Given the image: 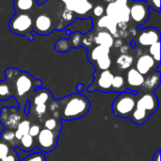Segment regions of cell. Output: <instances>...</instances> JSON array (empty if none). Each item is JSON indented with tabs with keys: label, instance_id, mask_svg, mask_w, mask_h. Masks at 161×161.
Listing matches in <instances>:
<instances>
[{
	"label": "cell",
	"instance_id": "obj_23",
	"mask_svg": "<svg viewBox=\"0 0 161 161\" xmlns=\"http://www.w3.org/2000/svg\"><path fill=\"white\" fill-rule=\"evenodd\" d=\"M18 146L22 151L30 152L35 148V140L29 134H26L18 141Z\"/></svg>",
	"mask_w": 161,
	"mask_h": 161
},
{
	"label": "cell",
	"instance_id": "obj_14",
	"mask_svg": "<svg viewBox=\"0 0 161 161\" xmlns=\"http://www.w3.org/2000/svg\"><path fill=\"white\" fill-rule=\"evenodd\" d=\"M66 8L76 14H86L92 8V4L89 0H70L66 4Z\"/></svg>",
	"mask_w": 161,
	"mask_h": 161
},
{
	"label": "cell",
	"instance_id": "obj_26",
	"mask_svg": "<svg viewBox=\"0 0 161 161\" xmlns=\"http://www.w3.org/2000/svg\"><path fill=\"white\" fill-rule=\"evenodd\" d=\"M14 95L11 85L7 81H0V101L7 100Z\"/></svg>",
	"mask_w": 161,
	"mask_h": 161
},
{
	"label": "cell",
	"instance_id": "obj_2",
	"mask_svg": "<svg viewBox=\"0 0 161 161\" xmlns=\"http://www.w3.org/2000/svg\"><path fill=\"white\" fill-rule=\"evenodd\" d=\"M6 78L13 80V82L10 81V84H13L11 88L18 97H24L32 91L35 92V89L42 85V82L36 80L30 74L21 72L15 68H8L6 71Z\"/></svg>",
	"mask_w": 161,
	"mask_h": 161
},
{
	"label": "cell",
	"instance_id": "obj_49",
	"mask_svg": "<svg viewBox=\"0 0 161 161\" xmlns=\"http://www.w3.org/2000/svg\"><path fill=\"white\" fill-rule=\"evenodd\" d=\"M61 1H62L63 3H65V4H66V3H67L68 1H70V0H61Z\"/></svg>",
	"mask_w": 161,
	"mask_h": 161
},
{
	"label": "cell",
	"instance_id": "obj_12",
	"mask_svg": "<svg viewBox=\"0 0 161 161\" xmlns=\"http://www.w3.org/2000/svg\"><path fill=\"white\" fill-rule=\"evenodd\" d=\"M53 30V22L47 14H40L33 23L34 32L40 35H48Z\"/></svg>",
	"mask_w": 161,
	"mask_h": 161
},
{
	"label": "cell",
	"instance_id": "obj_30",
	"mask_svg": "<svg viewBox=\"0 0 161 161\" xmlns=\"http://www.w3.org/2000/svg\"><path fill=\"white\" fill-rule=\"evenodd\" d=\"M96 66L100 71H106V70H109L110 66H111V58L109 57V55L102 57L100 58H98L96 61Z\"/></svg>",
	"mask_w": 161,
	"mask_h": 161
},
{
	"label": "cell",
	"instance_id": "obj_18",
	"mask_svg": "<svg viewBox=\"0 0 161 161\" xmlns=\"http://www.w3.org/2000/svg\"><path fill=\"white\" fill-rule=\"evenodd\" d=\"M114 37L107 30L98 31L97 34L93 37V42L97 45H103L108 48H111L114 44Z\"/></svg>",
	"mask_w": 161,
	"mask_h": 161
},
{
	"label": "cell",
	"instance_id": "obj_32",
	"mask_svg": "<svg viewBox=\"0 0 161 161\" xmlns=\"http://www.w3.org/2000/svg\"><path fill=\"white\" fill-rule=\"evenodd\" d=\"M149 55L154 58V60L159 64L160 62V42H158L149 46Z\"/></svg>",
	"mask_w": 161,
	"mask_h": 161
},
{
	"label": "cell",
	"instance_id": "obj_48",
	"mask_svg": "<svg viewBox=\"0 0 161 161\" xmlns=\"http://www.w3.org/2000/svg\"><path fill=\"white\" fill-rule=\"evenodd\" d=\"M106 2H108V3H110V2H113L114 0H105Z\"/></svg>",
	"mask_w": 161,
	"mask_h": 161
},
{
	"label": "cell",
	"instance_id": "obj_45",
	"mask_svg": "<svg viewBox=\"0 0 161 161\" xmlns=\"http://www.w3.org/2000/svg\"><path fill=\"white\" fill-rule=\"evenodd\" d=\"M160 150H158L153 157V161H160Z\"/></svg>",
	"mask_w": 161,
	"mask_h": 161
},
{
	"label": "cell",
	"instance_id": "obj_4",
	"mask_svg": "<svg viewBox=\"0 0 161 161\" xmlns=\"http://www.w3.org/2000/svg\"><path fill=\"white\" fill-rule=\"evenodd\" d=\"M8 29L12 33L25 37L29 41L34 40L32 35L33 20L26 12H16V14H14L9 20Z\"/></svg>",
	"mask_w": 161,
	"mask_h": 161
},
{
	"label": "cell",
	"instance_id": "obj_29",
	"mask_svg": "<svg viewBox=\"0 0 161 161\" xmlns=\"http://www.w3.org/2000/svg\"><path fill=\"white\" fill-rule=\"evenodd\" d=\"M71 48V43L68 39H58L55 43V50L58 53H65Z\"/></svg>",
	"mask_w": 161,
	"mask_h": 161
},
{
	"label": "cell",
	"instance_id": "obj_8",
	"mask_svg": "<svg viewBox=\"0 0 161 161\" xmlns=\"http://www.w3.org/2000/svg\"><path fill=\"white\" fill-rule=\"evenodd\" d=\"M15 108H3L0 112V122L8 130H15L22 121L21 114L18 113Z\"/></svg>",
	"mask_w": 161,
	"mask_h": 161
},
{
	"label": "cell",
	"instance_id": "obj_31",
	"mask_svg": "<svg viewBox=\"0 0 161 161\" xmlns=\"http://www.w3.org/2000/svg\"><path fill=\"white\" fill-rule=\"evenodd\" d=\"M125 78L122 75H114L113 79H112V83H111V92H119L122 91L125 88Z\"/></svg>",
	"mask_w": 161,
	"mask_h": 161
},
{
	"label": "cell",
	"instance_id": "obj_33",
	"mask_svg": "<svg viewBox=\"0 0 161 161\" xmlns=\"http://www.w3.org/2000/svg\"><path fill=\"white\" fill-rule=\"evenodd\" d=\"M59 121L56 118H49L44 122V128L51 131H58V126L59 125ZM59 132V131H58Z\"/></svg>",
	"mask_w": 161,
	"mask_h": 161
},
{
	"label": "cell",
	"instance_id": "obj_50",
	"mask_svg": "<svg viewBox=\"0 0 161 161\" xmlns=\"http://www.w3.org/2000/svg\"><path fill=\"white\" fill-rule=\"evenodd\" d=\"M133 1H145L146 2V0H133Z\"/></svg>",
	"mask_w": 161,
	"mask_h": 161
},
{
	"label": "cell",
	"instance_id": "obj_43",
	"mask_svg": "<svg viewBox=\"0 0 161 161\" xmlns=\"http://www.w3.org/2000/svg\"><path fill=\"white\" fill-rule=\"evenodd\" d=\"M93 42V37H86L84 40H83V43L84 44H87V45H91Z\"/></svg>",
	"mask_w": 161,
	"mask_h": 161
},
{
	"label": "cell",
	"instance_id": "obj_39",
	"mask_svg": "<svg viewBox=\"0 0 161 161\" xmlns=\"http://www.w3.org/2000/svg\"><path fill=\"white\" fill-rule=\"evenodd\" d=\"M41 131V126L38 125H30V128H29V131H28V134L33 137V138H36L38 136V134L40 133Z\"/></svg>",
	"mask_w": 161,
	"mask_h": 161
},
{
	"label": "cell",
	"instance_id": "obj_46",
	"mask_svg": "<svg viewBox=\"0 0 161 161\" xmlns=\"http://www.w3.org/2000/svg\"><path fill=\"white\" fill-rule=\"evenodd\" d=\"M113 45H115L116 47H121L122 45H123V42L120 40V39H118L116 42H114V44Z\"/></svg>",
	"mask_w": 161,
	"mask_h": 161
},
{
	"label": "cell",
	"instance_id": "obj_25",
	"mask_svg": "<svg viewBox=\"0 0 161 161\" xmlns=\"http://www.w3.org/2000/svg\"><path fill=\"white\" fill-rule=\"evenodd\" d=\"M133 62H134L133 56L128 55V54H122L121 56L118 57V58L116 60V64L121 70L129 69L132 66Z\"/></svg>",
	"mask_w": 161,
	"mask_h": 161
},
{
	"label": "cell",
	"instance_id": "obj_11",
	"mask_svg": "<svg viewBox=\"0 0 161 161\" xmlns=\"http://www.w3.org/2000/svg\"><path fill=\"white\" fill-rule=\"evenodd\" d=\"M160 30L155 27H143L140 30L137 42L142 46H150L158 42H160Z\"/></svg>",
	"mask_w": 161,
	"mask_h": 161
},
{
	"label": "cell",
	"instance_id": "obj_34",
	"mask_svg": "<svg viewBox=\"0 0 161 161\" xmlns=\"http://www.w3.org/2000/svg\"><path fill=\"white\" fill-rule=\"evenodd\" d=\"M22 161H46L45 157L42 153H35V154H29L26 158H25Z\"/></svg>",
	"mask_w": 161,
	"mask_h": 161
},
{
	"label": "cell",
	"instance_id": "obj_24",
	"mask_svg": "<svg viewBox=\"0 0 161 161\" xmlns=\"http://www.w3.org/2000/svg\"><path fill=\"white\" fill-rule=\"evenodd\" d=\"M110 48L103 46V45H96L89 54V58L91 61H96L98 58L109 55Z\"/></svg>",
	"mask_w": 161,
	"mask_h": 161
},
{
	"label": "cell",
	"instance_id": "obj_44",
	"mask_svg": "<svg viewBox=\"0 0 161 161\" xmlns=\"http://www.w3.org/2000/svg\"><path fill=\"white\" fill-rule=\"evenodd\" d=\"M120 51H121V53L122 54H127L128 53V51H129V46H127V45H122L121 47H120Z\"/></svg>",
	"mask_w": 161,
	"mask_h": 161
},
{
	"label": "cell",
	"instance_id": "obj_36",
	"mask_svg": "<svg viewBox=\"0 0 161 161\" xmlns=\"http://www.w3.org/2000/svg\"><path fill=\"white\" fill-rule=\"evenodd\" d=\"M81 40H82V38H81L80 33H77V32L73 33L71 39H69L70 43H71V47H78L80 45Z\"/></svg>",
	"mask_w": 161,
	"mask_h": 161
},
{
	"label": "cell",
	"instance_id": "obj_37",
	"mask_svg": "<svg viewBox=\"0 0 161 161\" xmlns=\"http://www.w3.org/2000/svg\"><path fill=\"white\" fill-rule=\"evenodd\" d=\"M47 111V106L46 104H40L35 106V112L38 115V117H42Z\"/></svg>",
	"mask_w": 161,
	"mask_h": 161
},
{
	"label": "cell",
	"instance_id": "obj_5",
	"mask_svg": "<svg viewBox=\"0 0 161 161\" xmlns=\"http://www.w3.org/2000/svg\"><path fill=\"white\" fill-rule=\"evenodd\" d=\"M107 16L119 24H127L129 22L128 0H114L108 3L105 9Z\"/></svg>",
	"mask_w": 161,
	"mask_h": 161
},
{
	"label": "cell",
	"instance_id": "obj_15",
	"mask_svg": "<svg viewBox=\"0 0 161 161\" xmlns=\"http://www.w3.org/2000/svg\"><path fill=\"white\" fill-rule=\"evenodd\" d=\"M67 29L73 33L77 32L80 34H88L92 29V18L76 19L72 25L67 27Z\"/></svg>",
	"mask_w": 161,
	"mask_h": 161
},
{
	"label": "cell",
	"instance_id": "obj_20",
	"mask_svg": "<svg viewBox=\"0 0 161 161\" xmlns=\"http://www.w3.org/2000/svg\"><path fill=\"white\" fill-rule=\"evenodd\" d=\"M51 98H52V95H51L50 91H48L47 89L40 88L34 92V96L32 98V102L35 106L40 105V104H47V102Z\"/></svg>",
	"mask_w": 161,
	"mask_h": 161
},
{
	"label": "cell",
	"instance_id": "obj_28",
	"mask_svg": "<svg viewBox=\"0 0 161 161\" xmlns=\"http://www.w3.org/2000/svg\"><path fill=\"white\" fill-rule=\"evenodd\" d=\"M0 140L3 141L4 142H6L8 145L10 144V145H12V146H16V143H18V141L16 140L15 135H14V131L8 130V129H6V130L1 134Z\"/></svg>",
	"mask_w": 161,
	"mask_h": 161
},
{
	"label": "cell",
	"instance_id": "obj_38",
	"mask_svg": "<svg viewBox=\"0 0 161 161\" xmlns=\"http://www.w3.org/2000/svg\"><path fill=\"white\" fill-rule=\"evenodd\" d=\"M146 3L149 5L151 9L160 12V0H146Z\"/></svg>",
	"mask_w": 161,
	"mask_h": 161
},
{
	"label": "cell",
	"instance_id": "obj_19",
	"mask_svg": "<svg viewBox=\"0 0 161 161\" xmlns=\"http://www.w3.org/2000/svg\"><path fill=\"white\" fill-rule=\"evenodd\" d=\"M97 26L101 27V28H106L108 29V31L114 37L117 34V30H118V24L116 22H114L112 19H110L108 16L105 15L100 17V19L97 22Z\"/></svg>",
	"mask_w": 161,
	"mask_h": 161
},
{
	"label": "cell",
	"instance_id": "obj_9",
	"mask_svg": "<svg viewBox=\"0 0 161 161\" xmlns=\"http://www.w3.org/2000/svg\"><path fill=\"white\" fill-rule=\"evenodd\" d=\"M135 108L142 109L150 115L158 108V97L154 92H146L138 97Z\"/></svg>",
	"mask_w": 161,
	"mask_h": 161
},
{
	"label": "cell",
	"instance_id": "obj_40",
	"mask_svg": "<svg viewBox=\"0 0 161 161\" xmlns=\"http://www.w3.org/2000/svg\"><path fill=\"white\" fill-rule=\"evenodd\" d=\"M104 12H105V8H104V7L102 5H97L93 8V14L96 17H102Z\"/></svg>",
	"mask_w": 161,
	"mask_h": 161
},
{
	"label": "cell",
	"instance_id": "obj_7",
	"mask_svg": "<svg viewBox=\"0 0 161 161\" xmlns=\"http://www.w3.org/2000/svg\"><path fill=\"white\" fill-rule=\"evenodd\" d=\"M58 131H51L45 128L41 129L37 138V146L42 153L53 151L57 147Z\"/></svg>",
	"mask_w": 161,
	"mask_h": 161
},
{
	"label": "cell",
	"instance_id": "obj_27",
	"mask_svg": "<svg viewBox=\"0 0 161 161\" xmlns=\"http://www.w3.org/2000/svg\"><path fill=\"white\" fill-rule=\"evenodd\" d=\"M30 125H31V124L27 120H24V121L20 122V124L18 125L17 128L14 131V135H15V138H16L17 141H19L23 136L28 134Z\"/></svg>",
	"mask_w": 161,
	"mask_h": 161
},
{
	"label": "cell",
	"instance_id": "obj_16",
	"mask_svg": "<svg viewBox=\"0 0 161 161\" xmlns=\"http://www.w3.org/2000/svg\"><path fill=\"white\" fill-rule=\"evenodd\" d=\"M160 85V72L156 71L155 73L149 75L146 78H144V82L141 87L144 93L146 92H154Z\"/></svg>",
	"mask_w": 161,
	"mask_h": 161
},
{
	"label": "cell",
	"instance_id": "obj_22",
	"mask_svg": "<svg viewBox=\"0 0 161 161\" xmlns=\"http://www.w3.org/2000/svg\"><path fill=\"white\" fill-rule=\"evenodd\" d=\"M37 4V0H13V7L16 12H26L32 9Z\"/></svg>",
	"mask_w": 161,
	"mask_h": 161
},
{
	"label": "cell",
	"instance_id": "obj_3",
	"mask_svg": "<svg viewBox=\"0 0 161 161\" xmlns=\"http://www.w3.org/2000/svg\"><path fill=\"white\" fill-rule=\"evenodd\" d=\"M138 99L137 92H123L112 103L113 114L119 118H129L133 112Z\"/></svg>",
	"mask_w": 161,
	"mask_h": 161
},
{
	"label": "cell",
	"instance_id": "obj_10",
	"mask_svg": "<svg viewBox=\"0 0 161 161\" xmlns=\"http://www.w3.org/2000/svg\"><path fill=\"white\" fill-rule=\"evenodd\" d=\"M114 75L109 70L101 71L99 75L95 77L94 83L91 85V87L88 89L89 92H92L94 90H99L103 92H111V83L113 79Z\"/></svg>",
	"mask_w": 161,
	"mask_h": 161
},
{
	"label": "cell",
	"instance_id": "obj_42",
	"mask_svg": "<svg viewBox=\"0 0 161 161\" xmlns=\"http://www.w3.org/2000/svg\"><path fill=\"white\" fill-rule=\"evenodd\" d=\"M63 17H64L66 20H71V19L73 18V12L66 8L65 11L63 12Z\"/></svg>",
	"mask_w": 161,
	"mask_h": 161
},
{
	"label": "cell",
	"instance_id": "obj_35",
	"mask_svg": "<svg viewBox=\"0 0 161 161\" xmlns=\"http://www.w3.org/2000/svg\"><path fill=\"white\" fill-rule=\"evenodd\" d=\"M10 148L9 145H8L6 142L0 140V161L2 160L5 157H7L10 153Z\"/></svg>",
	"mask_w": 161,
	"mask_h": 161
},
{
	"label": "cell",
	"instance_id": "obj_1",
	"mask_svg": "<svg viewBox=\"0 0 161 161\" xmlns=\"http://www.w3.org/2000/svg\"><path fill=\"white\" fill-rule=\"evenodd\" d=\"M58 110L54 112V116L70 121L85 116L90 110L91 103L86 96L80 93H73L58 100Z\"/></svg>",
	"mask_w": 161,
	"mask_h": 161
},
{
	"label": "cell",
	"instance_id": "obj_41",
	"mask_svg": "<svg viewBox=\"0 0 161 161\" xmlns=\"http://www.w3.org/2000/svg\"><path fill=\"white\" fill-rule=\"evenodd\" d=\"M1 161H19V158L14 152H10L7 157H5Z\"/></svg>",
	"mask_w": 161,
	"mask_h": 161
},
{
	"label": "cell",
	"instance_id": "obj_13",
	"mask_svg": "<svg viewBox=\"0 0 161 161\" xmlns=\"http://www.w3.org/2000/svg\"><path fill=\"white\" fill-rule=\"evenodd\" d=\"M156 63L157 62L149 54H143L137 59L135 69L142 75H149L150 72L155 68Z\"/></svg>",
	"mask_w": 161,
	"mask_h": 161
},
{
	"label": "cell",
	"instance_id": "obj_21",
	"mask_svg": "<svg viewBox=\"0 0 161 161\" xmlns=\"http://www.w3.org/2000/svg\"><path fill=\"white\" fill-rule=\"evenodd\" d=\"M150 116L151 115L149 113H147L146 111L135 108L129 118L131 119V121L135 125H143V124H145L149 120Z\"/></svg>",
	"mask_w": 161,
	"mask_h": 161
},
{
	"label": "cell",
	"instance_id": "obj_47",
	"mask_svg": "<svg viewBox=\"0 0 161 161\" xmlns=\"http://www.w3.org/2000/svg\"><path fill=\"white\" fill-rule=\"evenodd\" d=\"M76 89H77V91H82V89H83V85H82V84H79V85H77Z\"/></svg>",
	"mask_w": 161,
	"mask_h": 161
},
{
	"label": "cell",
	"instance_id": "obj_6",
	"mask_svg": "<svg viewBox=\"0 0 161 161\" xmlns=\"http://www.w3.org/2000/svg\"><path fill=\"white\" fill-rule=\"evenodd\" d=\"M150 7L145 1H133L129 7V19L132 20L135 25L141 27L149 18Z\"/></svg>",
	"mask_w": 161,
	"mask_h": 161
},
{
	"label": "cell",
	"instance_id": "obj_17",
	"mask_svg": "<svg viewBox=\"0 0 161 161\" xmlns=\"http://www.w3.org/2000/svg\"><path fill=\"white\" fill-rule=\"evenodd\" d=\"M144 75L139 73L135 68H130L126 74V81L129 88H141L144 82Z\"/></svg>",
	"mask_w": 161,
	"mask_h": 161
}]
</instances>
